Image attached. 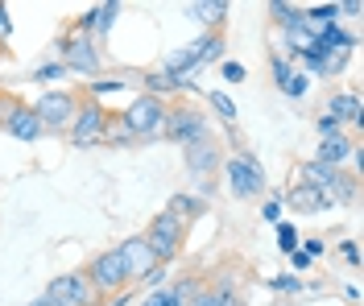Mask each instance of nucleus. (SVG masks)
<instances>
[{
  "label": "nucleus",
  "instance_id": "obj_1",
  "mask_svg": "<svg viewBox=\"0 0 364 306\" xmlns=\"http://www.w3.org/2000/svg\"><path fill=\"white\" fill-rule=\"evenodd\" d=\"M108 108H100L95 99H87V104H79V112H75V120H70V145L75 149H91V145H104V129H108Z\"/></svg>",
  "mask_w": 364,
  "mask_h": 306
},
{
  "label": "nucleus",
  "instance_id": "obj_2",
  "mask_svg": "<svg viewBox=\"0 0 364 306\" xmlns=\"http://www.w3.org/2000/svg\"><path fill=\"white\" fill-rule=\"evenodd\" d=\"M75 112H79V99L70 92H46L42 99L33 104V116L42 124V133H67Z\"/></svg>",
  "mask_w": 364,
  "mask_h": 306
},
{
  "label": "nucleus",
  "instance_id": "obj_3",
  "mask_svg": "<svg viewBox=\"0 0 364 306\" xmlns=\"http://www.w3.org/2000/svg\"><path fill=\"white\" fill-rule=\"evenodd\" d=\"M145 244H149V253H154V261L158 265H166V261H174L178 257V248H182V219L178 215H154V224H149V232L141 236Z\"/></svg>",
  "mask_w": 364,
  "mask_h": 306
},
{
  "label": "nucleus",
  "instance_id": "obj_4",
  "mask_svg": "<svg viewBox=\"0 0 364 306\" xmlns=\"http://www.w3.org/2000/svg\"><path fill=\"white\" fill-rule=\"evenodd\" d=\"M120 120L129 124L133 137H158L161 129H166V104H161L158 95H136L133 104H129V112H120Z\"/></svg>",
  "mask_w": 364,
  "mask_h": 306
},
{
  "label": "nucleus",
  "instance_id": "obj_5",
  "mask_svg": "<svg viewBox=\"0 0 364 306\" xmlns=\"http://www.w3.org/2000/svg\"><path fill=\"white\" fill-rule=\"evenodd\" d=\"M83 278L91 282L95 294H116V290H124V261H120V248H108V253H100V257H91V265L83 269Z\"/></svg>",
  "mask_w": 364,
  "mask_h": 306
},
{
  "label": "nucleus",
  "instance_id": "obj_6",
  "mask_svg": "<svg viewBox=\"0 0 364 306\" xmlns=\"http://www.w3.org/2000/svg\"><path fill=\"white\" fill-rule=\"evenodd\" d=\"M46 298L58 306H95V290H91V282L83 273H63V278L50 282Z\"/></svg>",
  "mask_w": 364,
  "mask_h": 306
},
{
  "label": "nucleus",
  "instance_id": "obj_7",
  "mask_svg": "<svg viewBox=\"0 0 364 306\" xmlns=\"http://www.w3.org/2000/svg\"><path fill=\"white\" fill-rule=\"evenodd\" d=\"M161 133H166L170 141L191 145V141H203L207 137V124L195 108H174V112H166V129H161Z\"/></svg>",
  "mask_w": 364,
  "mask_h": 306
},
{
  "label": "nucleus",
  "instance_id": "obj_8",
  "mask_svg": "<svg viewBox=\"0 0 364 306\" xmlns=\"http://www.w3.org/2000/svg\"><path fill=\"white\" fill-rule=\"evenodd\" d=\"M228 187H232L236 199H252V195H261V187H265L261 165L252 162V158H232V162H228Z\"/></svg>",
  "mask_w": 364,
  "mask_h": 306
},
{
  "label": "nucleus",
  "instance_id": "obj_9",
  "mask_svg": "<svg viewBox=\"0 0 364 306\" xmlns=\"http://www.w3.org/2000/svg\"><path fill=\"white\" fill-rule=\"evenodd\" d=\"M120 261H124V278H129V282H133V278H149V273L158 269V261H154L149 244H145L141 236H133V240L120 244Z\"/></svg>",
  "mask_w": 364,
  "mask_h": 306
},
{
  "label": "nucleus",
  "instance_id": "obj_10",
  "mask_svg": "<svg viewBox=\"0 0 364 306\" xmlns=\"http://www.w3.org/2000/svg\"><path fill=\"white\" fill-rule=\"evenodd\" d=\"M63 71H79V75H95L100 71V50L91 46L87 38H75L63 50Z\"/></svg>",
  "mask_w": 364,
  "mask_h": 306
},
{
  "label": "nucleus",
  "instance_id": "obj_11",
  "mask_svg": "<svg viewBox=\"0 0 364 306\" xmlns=\"http://www.w3.org/2000/svg\"><path fill=\"white\" fill-rule=\"evenodd\" d=\"M4 133L17 137V141H38V137H42V124H38V116H33L29 104H13L9 116H4Z\"/></svg>",
  "mask_w": 364,
  "mask_h": 306
},
{
  "label": "nucleus",
  "instance_id": "obj_12",
  "mask_svg": "<svg viewBox=\"0 0 364 306\" xmlns=\"http://www.w3.org/2000/svg\"><path fill=\"white\" fill-rule=\"evenodd\" d=\"M356 153V145L348 141L343 133H331V137H323V145H318V158L315 162H323V165H331V170H340L348 158Z\"/></svg>",
  "mask_w": 364,
  "mask_h": 306
},
{
  "label": "nucleus",
  "instance_id": "obj_13",
  "mask_svg": "<svg viewBox=\"0 0 364 306\" xmlns=\"http://www.w3.org/2000/svg\"><path fill=\"white\" fill-rule=\"evenodd\" d=\"M331 116L340 120V124H360V95L356 92H336L331 95Z\"/></svg>",
  "mask_w": 364,
  "mask_h": 306
},
{
  "label": "nucleus",
  "instance_id": "obj_14",
  "mask_svg": "<svg viewBox=\"0 0 364 306\" xmlns=\"http://www.w3.org/2000/svg\"><path fill=\"white\" fill-rule=\"evenodd\" d=\"M286 199H290V207H294V212H323V207H327V199H323V190H315V187H302V182H298L294 190H290V195H286Z\"/></svg>",
  "mask_w": 364,
  "mask_h": 306
},
{
  "label": "nucleus",
  "instance_id": "obj_15",
  "mask_svg": "<svg viewBox=\"0 0 364 306\" xmlns=\"http://www.w3.org/2000/svg\"><path fill=\"white\" fill-rule=\"evenodd\" d=\"M215 162H220V153L211 149V141H207V137H203V141H191V145H186V165H191L195 174H199V170L207 174Z\"/></svg>",
  "mask_w": 364,
  "mask_h": 306
},
{
  "label": "nucleus",
  "instance_id": "obj_16",
  "mask_svg": "<svg viewBox=\"0 0 364 306\" xmlns=\"http://www.w3.org/2000/svg\"><path fill=\"white\" fill-rule=\"evenodd\" d=\"M116 13H120V4H100V9H91L87 17L79 21V29H95V33H108L116 25Z\"/></svg>",
  "mask_w": 364,
  "mask_h": 306
},
{
  "label": "nucleus",
  "instance_id": "obj_17",
  "mask_svg": "<svg viewBox=\"0 0 364 306\" xmlns=\"http://www.w3.org/2000/svg\"><path fill=\"white\" fill-rule=\"evenodd\" d=\"M336 174H340V170H331V165H323V162H306L302 165V187L327 190L331 182H336Z\"/></svg>",
  "mask_w": 364,
  "mask_h": 306
},
{
  "label": "nucleus",
  "instance_id": "obj_18",
  "mask_svg": "<svg viewBox=\"0 0 364 306\" xmlns=\"http://www.w3.org/2000/svg\"><path fill=\"white\" fill-rule=\"evenodd\" d=\"M186 13H191L195 21H203V25H220L224 21V13H228V4L224 0H195Z\"/></svg>",
  "mask_w": 364,
  "mask_h": 306
},
{
  "label": "nucleus",
  "instance_id": "obj_19",
  "mask_svg": "<svg viewBox=\"0 0 364 306\" xmlns=\"http://www.w3.org/2000/svg\"><path fill=\"white\" fill-rule=\"evenodd\" d=\"M186 306H236V302H232V290H228V282H220L215 290H195Z\"/></svg>",
  "mask_w": 364,
  "mask_h": 306
},
{
  "label": "nucleus",
  "instance_id": "obj_20",
  "mask_svg": "<svg viewBox=\"0 0 364 306\" xmlns=\"http://www.w3.org/2000/svg\"><path fill=\"white\" fill-rule=\"evenodd\" d=\"M145 87H149L145 95H158V99H161V92H174V87H182V83H178V75H170L166 67H161V71L145 75Z\"/></svg>",
  "mask_w": 364,
  "mask_h": 306
},
{
  "label": "nucleus",
  "instance_id": "obj_21",
  "mask_svg": "<svg viewBox=\"0 0 364 306\" xmlns=\"http://www.w3.org/2000/svg\"><path fill=\"white\" fill-rule=\"evenodd\" d=\"M129 141H136L133 133H129V124L120 116H108V129H104V145H129Z\"/></svg>",
  "mask_w": 364,
  "mask_h": 306
},
{
  "label": "nucleus",
  "instance_id": "obj_22",
  "mask_svg": "<svg viewBox=\"0 0 364 306\" xmlns=\"http://www.w3.org/2000/svg\"><path fill=\"white\" fill-rule=\"evenodd\" d=\"M170 215H178V219H191V215H199L203 207H199V199H191V195H170V207H166Z\"/></svg>",
  "mask_w": 364,
  "mask_h": 306
},
{
  "label": "nucleus",
  "instance_id": "obj_23",
  "mask_svg": "<svg viewBox=\"0 0 364 306\" xmlns=\"http://www.w3.org/2000/svg\"><path fill=\"white\" fill-rule=\"evenodd\" d=\"M207 104H211V108H215L224 120H236V104H232L224 92H211V95H207Z\"/></svg>",
  "mask_w": 364,
  "mask_h": 306
},
{
  "label": "nucleus",
  "instance_id": "obj_24",
  "mask_svg": "<svg viewBox=\"0 0 364 306\" xmlns=\"http://www.w3.org/2000/svg\"><path fill=\"white\" fill-rule=\"evenodd\" d=\"M306 87H311V79H306L302 71H294L290 79H286V87H282V92H286V95H306Z\"/></svg>",
  "mask_w": 364,
  "mask_h": 306
},
{
  "label": "nucleus",
  "instance_id": "obj_25",
  "mask_svg": "<svg viewBox=\"0 0 364 306\" xmlns=\"http://www.w3.org/2000/svg\"><path fill=\"white\" fill-rule=\"evenodd\" d=\"M294 13H298V9L282 4V0H273V4H269V17H273L277 25H290V21H294Z\"/></svg>",
  "mask_w": 364,
  "mask_h": 306
},
{
  "label": "nucleus",
  "instance_id": "obj_26",
  "mask_svg": "<svg viewBox=\"0 0 364 306\" xmlns=\"http://www.w3.org/2000/svg\"><path fill=\"white\" fill-rule=\"evenodd\" d=\"M141 306H182V302L174 298V294H170V290H154V294H149V298H145Z\"/></svg>",
  "mask_w": 364,
  "mask_h": 306
},
{
  "label": "nucleus",
  "instance_id": "obj_27",
  "mask_svg": "<svg viewBox=\"0 0 364 306\" xmlns=\"http://www.w3.org/2000/svg\"><path fill=\"white\" fill-rule=\"evenodd\" d=\"M63 62H46V67H38V71H33V79H42V83H50V79H63Z\"/></svg>",
  "mask_w": 364,
  "mask_h": 306
},
{
  "label": "nucleus",
  "instance_id": "obj_28",
  "mask_svg": "<svg viewBox=\"0 0 364 306\" xmlns=\"http://www.w3.org/2000/svg\"><path fill=\"white\" fill-rule=\"evenodd\" d=\"M290 62H286V58H273V79H277V87H286V79H290Z\"/></svg>",
  "mask_w": 364,
  "mask_h": 306
},
{
  "label": "nucleus",
  "instance_id": "obj_29",
  "mask_svg": "<svg viewBox=\"0 0 364 306\" xmlns=\"http://www.w3.org/2000/svg\"><path fill=\"white\" fill-rule=\"evenodd\" d=\"M277 240H282V248H286V253H294V228H290V224H282V228H277Z\"/></svg>",
  "mask_w": 364,
  "mask_h": 306
},
{
  "label": "nucleus",
  "instance_id": "obj_30",
  "mask_svg": "<svg viewBox=\"0 0 364 306\" xmlns=\"http://www.w3.org/2000/svg\"><path fill=\"white\" fill-rule=\"evenodd\" d=\"M318 133H323V137H331V133H343V124L336 116H323V120H318Z\"/></svg>",
  "mask_w": 364,
  "mask_h": 306
},
{
  "label": "nucleus",
  "instance_id": "obj_31",
  "mask_svg": "<svg viewBox=\"0 0 364 306\" xmlns=\"http://www.w3.org/2000/svg\"><path fill=\"white\" fill-rule=\"evenodd\" d=\"M224 79L240 83V79H245V67H240V62H224Z\"/></svg>",
  "mask_w": 364,
  "mask_h": 306
},
{
  "label": "nucleus",
  "instance_id": "obj_32",
  "mask_svg": "<svg viewBox=\"0 0 364 306\" xmlns=\"http://www.w3.org/2000/svg\"><path fill=\"white\" fill-rule=\"evenodd\" d=\"M120 87H124L120 79H104V83H91V92H95V95H100V92H120Z\"/></svg>",
  "mask_w": 364,
  "mask_h": 306
},
{
  "label": "nucleus",
  "instance_id": "obj_33",
  "mask_svg": "<svg viewBox=\"0 0 364 306\" xmlns=\"http://www.w3.org/2000/svg\"><path fill=\"white\" fill-rule=\"evenodd\" d=\"M343 261H348V265H356V261H360V248H356V244H352V240H348V244H343Z\"/></svg>",
  "mask_w": 364,
  "mask_h": 306
},
{
  "label": "nucleus",
  "instance_id": "obj_34",
  "mask_svg": "<svg viewBox=\"0 0 364 306\" xmlns=\"http://www.w3.org/2000/svg\"><path fill=\"white\" fill-rule=\"evenodd\" d=\"M273 290H298L294 278H273Z\"/></svg>",
  "mask_w": 364,
  "mask_h": 306
},
{
  "label": "nucleus",
  "instance_id": "obj_35",
  "mask_svg": "<svg viewBox=\"0 0 364 306\" xmlns=\"http://www.w3.org/2000/svg\"><path fill=\"white\" fill-rule=\"evenodd\" d=\"M318 253H323V240H306V257L315 261V257H318Z\"/></svg>",
  "mask_w": 364,
  "mask_h": 306
},
{
  "label": "nucleus",
  "instance_id": "obj_36",
  "mask_svg": "<svg viewBox=\"0 0 364 306\" xmlns=\"http://www.w3.org/2000/svg\"><path fill=\"white\" fill-rule=\"evenodd\" d=\"M277 212H282V207H277L273 199H269V203H265V207H261V215H265V219H277Z\"/></svg>",
  "mask_w": 364,
  "mask_h": 306
},
{
  "label": "nucleus",
  "instance_id": "obj_37",
  "mask_svg": "<svg viewBox=\"0 0 364 306\" xmlns=\"http://www.w3.org/2000/svg\"><path fill=\"white\" fill-rule=\"evenodd\" d=\"M294 269H311V257L306 253H294Z\"/></svg>",
  "mask_w": 364,
  "mask_h": 306
},
{
  "label": "nucleus",
  "instance_id": "obj_38",
  "mask_svg": "<svg viewBox=\"0 0 364 306\" xmlns=\"http://www.w3.org/2000/svg\"><path fill=\"white\" fill-rule=\"evenodd\" d=\"M0 33H9V9L0 4Z\"/></svg>",
  "mask_w": 364,
  "mask_h": 306
},
{
  "label": "nucleus",
  "instance_id": "obj_39",
  "mask_svg": "<svg viewBox=\"0 0 364 306\" xmlns=\"http://www.w3.org/2000/svg\"><path fill=\"white\" fill-rule=\"evenodd\" d=\"M38 306H58V302H50V298H46V302H38Z\"/></svg>",
  "mask_w": 364,
  "mask_h": 306
},
{
  "label": "nucleus",
  "instance_id": "obj_40",
  "mask_svg": "<svg viewBox=\"0 0 364 306\" xmlns=\"http://www.w3.org/2000/svg\"><path fill=\"white\" fill-rule=\"evenodd\" d=\"M0 112H4V104H0Z\"/></svg>",
  "mask_w": 364,
  "mask_h": 306
}]
</instances>
